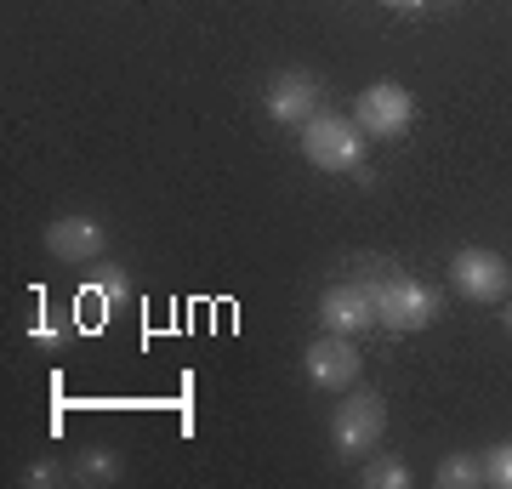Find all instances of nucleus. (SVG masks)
Instances as JSON below:
<instances>
[{
  "instance_id": "nucleus-1",
  "label": "nucleus",
  "mask_w": 512,
  "mask_h": 489,
  "mask_svg": "<svg viewBox=\"0 0 512 489\" xmlns=\"http://www.w3.org/2000/svg\"><path fill=\"white\" fill-rule=\"evenodd\" d=\"M365 131H359V120L353 114H313L308 126H302V154H308V165H319V171H359V160H365Z\"/></svg>"
},
{
  "instance_id": "nucleus-2",
  "label": "nucleus",
  "mask_w": 512,
  "mask_h": 489,
  "mask_svg": "<svg viewBox=\"0 0 512 489\" xmlns=\"http://www.w3.org/2000/svg\"><path fill=\"white\" fill-rule=\"evenodd\" d=\"M370 290H376V325L387 330H427L439 319V296L421 279H410V273H387Z\"/></svg>"
},
{
  "instance_id": "nucleus-3",
  "label": "nucleus",
  "mask_w": 512,
  "mask_h": 489,
  "mask_svg": "<svg viewBox=\"0 0 512 489\" xmlns=\"http://www.w3.org/2000/svg\"><path fill=\"white\" fill-rule=\"evenodd\" d=\"M382 433H387V404L376 393H348L342 410L330 416V444H336V455H348V461L370 455L382 444Z\"/></svg>"
},
{
  "instance_id": "nucleus-4",
  "label": "nucleus",
  "mask_w": 512,
  "mask_h": 489,
  "mask_svg": "<svg viewBox=\"0 0 512 489\" xmlns=\"http://www.w3.org/2000/svg\"><path fill=\"white\" fill-rule=\"evenodd\" d=\"M353 120H359L365 137H404L410 120H416V103H410V91H404L399 80H376V86L359 91Z\"/></svg>"
},
{
  "instance_id": "nucleus-5",
  "label": "nucleus",
  "mask_w": 512,
  "mask_h": 489,
  "mask_svg": "<svg viewBox=\"0 0 512 489\" xmlns=\"http://www.w3.org/2000/svg\"><path fill=\"white\" fill-rule=\"evenodd\" d=\"M450 285L467 302H501L512 290V268H507V256L484 251V245H467V251L450 256Z\"/></svg>"
},
{
  "instance_id": "nucleus-6",
  "label": "nucleus",
  "mask_w": 512,
  "mask_h": 489,
  "mask_svg": "<svg viewBox=\"0 0 512 489\" xmlns=\"http://www.w3.org/2000/svg\"><path fill=\"white\" fill-rule=\"evenodd\" d=\"M302 370H308L313 387H325V393H348L353 381H359V370H365V359H359L353 336H336V330H325L319 342H308V353H302Z\"/></svg>"
},
{
  "instance_id": "nucleus-7",
  "label": "nucleus",
  "mask_w": 512,
  "mask_h": 489,
  "mask_svg": "<svg viewBox=\"0 0 512 489\" xmlns=\"http://www.w3.org/2000/svg\"><path fill=\"white\" fill-rule=\"evenodd\" d=\"M319 74L308 69H285L268 80V91H262V109H268V120H279V126H308L313 114H319Z\"/></svg>"
},
{
  "instance_id": "nucleus-8",
  "label": "nucleus",
  "mask_w": 512,
  "mask_h": 489,
  "mask_svg": "<svg viewBox=\"0 0 512 489\" xmlns=\"http://www.w3.org/2000/svg\"><path fill=\"white\" fill-rule=\"evenodd\" d=\"M319 319L336 336H359V330L376 325V290L370 285H330L319 296Z\"/></svg>"
},
{
  "instance_id": "nucleus-9",
  "label": "nucleus",
  "mask_w": 512,
  "mask_h": 489,
  "mask_svg": "<svg viewBox=\"0 0 512 489\" xmlns=\"http://www.w3.org/2000/svg\"><path fill=\"white\" fill-rule=\"evenodd\" d=\"M103 245H109V228L97 217H57L52 228H46V251H52L57 262H97Z\"/></svg>"
},
{
  "instance_id": "nucleus-10",
  "label": "nucleus",
  "mask_w": 512,
  "mask_h": 489,
  "mask_svg": "<svg viewBox=\"0 0 512 489\" xmlns=\"http://www.w3.org/2000/svg\"><path fill=\"white\" fill-rule=\"evenodd\" d=\"M131 296V279H126V268H114V262H103V268L86 279V308H103V313H114L120 302Z\"/></svg>"
},
{
  "instance_id": "nucleus-11",
  "label": "nucleus",
  "mask_w": 512,
  "mask_h": 489,
  "mask_svg": "<svg viewBox=\"0 0 512 489\" xmlns=\"http://www.w3.org/2000/svg\"><path fill=\"white\" fill-rule=\"evenodd\" d=\"M74 478H80V484H114V478H120V455H114L109 444H86L80 461H74Z\"/></svg>"
},
{
  "instance_id": "nucleus-12",
  "label": "nucleus",
  "mask_w": 512,
  "mask_h": 489,
  "mask_svg": "<svg viewBox=\"0 0 512 489\" xmlns=\"http://www.w3.org/2000/svg\"><path fill=\"white\" fill-rule=\"evenodd\" d=\"M433 484L439 489H473V484H484V461H473V455H444L439 472H433Z\"/></svg>"
},
{
  "instance_id": "nucleus-13",
  "label": "nucleus",
  "mask_w": 512,
  "mask_h": 489,
  "mask_svg": "<svg viewBox=\"0 0 512 489\" xmlns=\"http://www.w3.org/2000/svg\"><path fill=\"white\" fill-rule=\"evenodd\" d=\"M365 489H410V467L399 455H376L365 467Z\"/></svg>"
},
{
  "instance_id": "nucleus-14",
  "label": "nucleus",
  "mask_w": 512,
  "mask_h": 489,
  "mask_svg": "<svg viewBox=\"0 0 512 489\" xmlns=\"http://www.w3.org/2000/svg\"><path fill=\"white\" fill-rule=\"evenodd\" d=\"M484 484L512 489V444H495V450H484Z\"/></svg>"
},
{
  "instance_id": "nucleus-15",
  "label": "nucleus",
  "mask_w": 512,
  "mask_h": 489,
  "mask_svg": "<svg viewBox=\"0 0 512 489\" xmlns=\"http://www.w3.org/2000/svg\"><path fill=\"white\" fill-rule=\"evenodd\" d=\"M63 478H74V472L57 467V461H35V467L23 472V484H29V489H52V484H63Z\"/></svg>"
},
{
  "instance_id": "nucleus-16",
  "label": "nucleus",
  "mask_w": 512,
  "mask_h": 489,
  "mask_svg": "<svg viewBox=\"0 0 512 489\" xmlns=\"http://www.w3.org/2000/svg\"><path fill=\"white\" fill-rule=\"evenodd\" d=\"M382 6H393V12H427L433 0H382Z\"/></svg>"
},
{
  "instance_id": "nucleus-17",
  "label": "nucleus",
  "mask_w": 512,
  "mask_h": 489,
  "mask_svg": "<svg viewBox=\"0 0 512 489\" xmlns=\"http://www.w3.org/2000/svg\"><path fill=\"white\" fill-rule=\"evenodd\" d=\"M507 336H512V308H507Z\"/></svg>"
}]
</instances>
